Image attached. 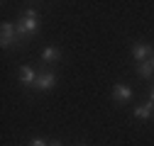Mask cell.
Returning a JSON list of instances; mask_svg holds the SVG:
<instances>
[{
  "label": "cell",
  "instance_id": "cell-1",
  "mask_svg": "<svg viewBox=\"0 0 154 146\" xmlns=\"http://www.w3.org/2000/svg\"><path fill=\"white\" fill-rule=\"evenodd\" d=\"M15 32H17V42H25L29 36H34L39 32V20H37V12L34 10H27L20 20L15 22Z\"/></svg>",
  "mask_w": 154,
  "mask_h": 146
},
{
  "label": "cell",
  "instance_id": "cell-2",
  "mask_svg": "<svg viewBox=\"0 0 154 146\" xmlns=\"http://www.w3.org/2000/svg\"><path fill=\"white\" fill-rule=\"evenodd\" d=\"M56 85V76L51 71H42L37 73V80H34V90H51Z\"/></svg>",
  "mask_w": 154,
  "mask_h": 146
},
{
  "label": "cell",
  "instance_id": "cell-3",
  "mask_svg": "<svg viewBox=\"0 0 154 146\" xmlns=\"http://www.w3.org/2000/svg\"><path fill=\"white\" fill-rule=\"evenodd\" d=\"M15 39H17L15 25H12V22H3V27H0V44H3V46H10Z\"/></svg>",
  "mask_w": 154,
  "mask_h": 146
},
{
  "label": "cell",
  "instance_id": "cell-4",
  "mask_svg": "<svg viewBox=\"0 0 154 146\" xmlns=\"http://www.w3.org/2000/svg\"><path fill=\"white\" fill-rule=\"evenodd\" d=\"M112 100L115 102H127V100H132V90L125 85V83H118L112 88Z\"/></svg>",
  "mask_w": 154,
  "mask_h": 146
},
{
  "label": "cell",
  "instance_id": "cell-5",
  "mask_svg": "<svg viewBox=\"0 0 154 146\" xmlns=\"http://www.w3.org/2000/svg\"><path fill=\"white\" fill-rule=\"evenodd\" d=\"M149 54H152V46H149V44H134V46H132V56L137 59L140 63H142V61H147Z\"/></svg>",
  "mask_w": 154,
  "mask_h": 146
},
{
  "label": "cell",
  "instance_id": "cell-6",
  "mask_svg": "<svg viewBox=\"0 0 154 146\" xmlns=\"http://www.w3.org/2000/svg\"><path fill=\"white\" fill-rule=\"evenodd\" d=\"M34 80H37V73H34V68L22 66V68H20V83H22V85H34Z\"/></svg>",
  "mask_w": 154,
  "mask_h": 146
},
{
  "label": "cell",
  "instance_id": "cell-7",
  "mask_svg": "<svg viewBox=\"0 0 154 146\" xmlns=\"http://www.w3.org/2000/svg\"><path fill=\"white\" fill-rule=\"evenodd\" d=\"M152 110H154V102L149 100V102H144V105H140V107H134V117H137V119H147V117L152 115Z\"/></svg>",
  "mask_w": 154,
  "mask_h": 146
},
{
  "label": "cell",
  "instance_id": "cell-8",
  "mask_svg": "<svg viewBox=\"0 0 154 146\" xmlns=\"http://www.w3.org/2000/svg\"><path fill=\"white\" fill-rule=\"evenodd\" d=\"M42 59H44L47 63H51V61H59V59H61V51L56 49V46H47V49L42 51Z\"/></svg>",
  "mask_w": 154,
  "mask_h": 146
},
{
  "label": "cell",
  "instance_id": "cell-9",
  "mask_svg": "<svg viewBox=\"0 0 154 146\" xmlns=\"http://www.w3.org/2000/svg\"><path fill=\"white\" fill-rule=\"evenodd\" d=\"M137 73H140L142 78H152V76H154V63H152V61H142V63L137 66Z\"/></svg>",
  "mask_w": 154,
  "mask_h": 146
},
{
  "label": "cell",
  "instance_id": "cell-10",
  "mask_svg": "<svg viewBox=\"0 0 154 146\" xmlns=\"http://www.w3.org/2000/svg\"><path fill=\"white\" fill-rule=\"evenodd\" d=\"M29 146H47V141H44V139H32Z\"/></svg>",
  "mask_w": 154,
  "mask_h": 146
},
{
  "label": "cell",
  "instance_id": "cell-11",
  "mask_svg": "<svg viewBox=\"0 0 154 146\" xmlns=\"http://www.w3.org/2000/svg\"><path fill=\"white\" fill-rule=\"evenodd\" d=\"M149 100H152V102H154V88H152V90H149Z\"/></svg>",
  "mask_w": 154,
  "mask_h": 146
},
{
  "label": "cell",
  "instance_id": "cell-12",
  "mask_svg": "<svg viewBox=\"0 0 154 146\" xmlns=\"http://www.w3.org/2000/svg\"><path fill=\"white\" fill-rule=\"evenodd\" d=\"M49 146H61V141H51V144H49Z\"/></svg>",
  "mask_w": 154,
  "mask_h": 146
},
{
  "label": "cell",
  "instance_id": "cell-13",
  "mask_svg": "<svg viewBox=\"0 0 154 146\" xmlns=\"http://www.w3.org/2000/svg\"><path fill=\"white\" fill-rule=\"evenodd\" d=\"M152 63H154V59H152Z\"/></svg>",
  "mask_w": 154,
  "mask_h": 146
}]
</instances>
